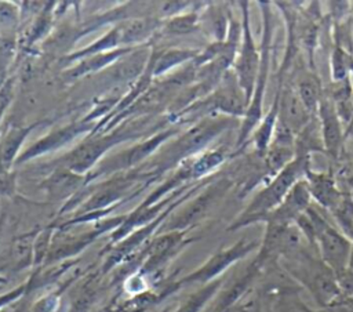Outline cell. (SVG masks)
<instances>
[{"instance_id": "1", "label": "cell", "mask_w": 353, "mask_h": 312, "mask_svg": "<svg viewBox=\"0 0 353 312\" xmlns=\"http://www.w3.org/2000/svg\"><path fill=\"white\" fill-rule=\"evenodd\" d=\"M283 271L296 283L305 287L314 302L328 306L342 297L336 275L317 254V250L306 244L301 250L283 257L277 262Z\"/></svg>"}, {"instance_id": "2", "label": "cell", "mask_w": 353, "mask_h": 312, "mask_svg": "<svg viewBox=\"0 0 353 312\" xmlns=\"http://www.w3.org/2000/svg\"><path fill=\"white\" fill-rule=\"evenodd\" d=\"M312 156H295L280 173H277L269 182H266L250 200L247 207L230 224L229 231H237L244 226L258 224L273 211L287 196L290 189L303 178Z\"/></svg>"}, {"instance_id": "3", "label": "cell", "mask_w": 353, "mask_h": 312, "mask_svg": "<svg viewBox=\"0 0 353 312\" xmlns=\"http://www.w3.org/2000/svg\"><path fill=\"white\" fill-rule=\"evenodd\" d=\"M261 15H262V36L259 43V66L255 79L254 92L251 101L248 104L247 112L240 123V130L237 135L236 148H241L248 144L250 137L252 135L254 130L259 124L261 119L263 117V99L266 84L270 73L272 65V51H273V36H274V21H273V11L270 1H258L256 3Z\"/></svg>"}, {"instance_id": "4", "label": "cell", "mask_w": 353, "mask_h": 312, "mask_svg": "<svg viewBox=\"0 0 353 312\" xmlns=\"http://www.w3.org/2000/svg\"><path fill=\"white\" fill-rule=\"evenodd\" d=\"M241 8V26H243V33H241V40L236 52V58L233 62V72L245 91V95L248 98V104L251 101L252 92H254V86H255V79L258 73V66H259V47L254 41L252 30H251V22H250V3L248 1H241L240 3Z\"/></svg>"}, {"instance_id": "5", "label": "cell", "mask_w": 353, "mask_h": 312, "mask_svg": "<svg viewBox=\"0 0 353 312\" xmlns=\"http://www.w3.org/2000/svg\"><path fill=\"white\" fill-rule=\"evenodd\" d=\"M316 250L321 261L331 268L335 275H339L350 264L353 242L330 220L316 235Z\"/></svg>"}, {"instance_id": "6", "label": "cell", "mask_w": 353, "mask_h": 312, "mask_svg": "<svg viewBox=\"0 0 353 312\" xmlns=\"http://www.w3.org/2000/svg\"><path fill=\"white\" fill-rule=\"evenodd\" d=\"M259 243H261V240L240 239L233 246H229V247L215 253L201 268H199L196 272L190 273L185 280L186 282H200L204 284H207L212 280H216V279H219L218 276L222 275L229 266L244 260L254 250H258Z\"/></svg>"}, {"instance_id": "7", "label": "cell", "mask_w": 353, "mask_h": 312, "mask_svg": "<svg viewBox=\"0 0 353 312\" xmlns=\"http://www.w3.org/2000/svg\"><path fill=\"white\" fill-rule=\"evenodd\" d=\"M317 119L321 128V137L324 144V155L336 163L343 156L345 142H346V128L341 120L332 101L325 95L320 101L317 109Z\"/></svg>"}, {"instance_id": "8", "label": "cell", "mask_w": 353, "mask_h": 312, "mask_svg": "<svg viewBox=\"0 0 353 312\" xmlns=\"http://www.w3.org/2000/svg\"><path fill=\"white\" fill-rule=\"evenodd\" d=\"M279 115L277 120L291 128L295 135L316 116L302 104L290 77H277Z\"/></svg>"}, {"instance_id": "9", "label": "cell", "mask_w": 353, "mask_h": 312, "mask_svg": "<svg viewBox=\"0 0 353 312\" xmlns=\"http://www.w3.org/2000/svg\"><path fill=\"white\" fill-rule=\"evenodd\" d=\"M303 178L307 184L312 202L325 211H330L345 192L331 168L327 171L314 170L312 162L307 164Z\"/></svg>"}, {"instance_id": "10", "label": "cell", "mask_w": 353, "mask_h": 312, "mask_svg": "<svg viewBox=\"0 0 353 312\" xmlns=\"http://www.w3.org/2000/svg\"><path fill=\"white\" fill-rule=\"evenodd\" d=\"M312 203L307 184L305 178H302L290 189L283 202L263 218L262 224H292L310 207Z\"/></svg>"}, {"instance_id": "11", "label": "cell", "mask_w": 353, "mask_h": 312, "mask_svg": "<svg viewBox=\"0 0 353 312\" xmlns=\"http://www.w3.org/2000/svg\"><path fill=\"white\" fill-rule=\"evenodd\" d=\"M210 102L226 116L244 117L248 108V98L233 70H228L222 76V81Z\"/></svg>"}, {"instance_id": "12", "label": "cell", "mask_w": 353, "mask_h": 312, "mask_svg": "<svg viewBox=\"0 0 353 312\" xmlns=\"http://www.w3.org/2000/svg\"><path fill=\"white\" fill-rule=\"evenodd\" d=\"M285 77L291 79L305 108L310 113L316 115L320 101L324 97V87L320 76L316 73V69H310L309 66H306L302 68L299 72L291 70V73Z\"/></svg>"}, {"instance_id": "13", "label": "cell", "mask_w": 353, "mask_h": 312, "mask_svg": "<svg viewBox=\"0 0 353 312\" xmlns=\"http://www.w3.org/2000/svg\"><path fill=\"white\" fill-rule=\"evenodd\" d=\"M277 115H279V92L276 90L269 109L266 110V113L261 119L259 124L254 130L252 135L250 137L248 142L251 144L254 153H256L259 156H263L266 153V150L272 142V138H273Z\"/></svg>"}, {"instance_id": "14", "label": "cell", "mask_w": 353, "mask_h": 312, "mask_svg": "<svg viewBox=\"0 0 353 312\" xmlns=\"http://www.w3.org/2000/svg\"><path fill=\"white\" fill-rule=\"evenodd\" d=\"M314 152L324 153V144L317 115L295 137L296 156H312Z\"/></svg>"}, {"instance_id": "15", "label": "cell", "mask_w": 353, "mask_h": 312, "mask_svg": "<svg viewBox=\"0 0 353 312\" xmlns=\"http://www.w3.org/2000/svg\"><path fill=\"white\" fill-rule=\"evenodd\" d=\"M332 224L350 240L353 239V193L343 192L338 203L327 211Z\"/></svg>"}, {"instance_id": "16", "label": "cell", "mask_w": 353, "mask_h": 312, "mask_svg": "<svg viewBox=\"0 0 353 312\" xmlns=\"http://www.w3.org/2000/svg\"><path fill=\"white\" fill-rule=\"evenodd\" d=\"M353 72V52L334 46L330 55V75L332 83L342 81Z\"/></svg>"}, {"instance_id": "17", "label": "cell", "mask_w": 353, "mask_h": 312, "mask_svg": "<svg viewBox=\"0 0 353 312\" xmlns=\"http://www.w3.org/2000/svg\"><path fill=\"white\" fill-rule=\"evenodd\" d=\"M222 279L212 280L207 284H204L200 290L193 293L178 309L176 312H201L204 306L212 300V297L216 294L219 287L222 286Z\"/></svg>"}, {"instance_id": "18", "label": "cell", "mask_w": 353, "mask_h": 312, "mask_svg": "<svg viewBox=\"0 0 353 312\" xmlns=\"http://www.w3.org/2000/svg\"><path fill=\"white\" fill-rule=\"evenodd\" d=\"M25 133L26 131H23V130H14L4 139V142L0 148V166L3 168L7 167L10 164V162L12 160V157L15 155V150L18 149Z\"/></svg>"}, {"instance_id": "19", "label": "cell", "mask_w": 353, "mask_h": 312, "mask_svg": "<svg viewBox=\"0 0 353 312\" xmlns=\"http://www.w3.org/2000/svg\"><path fill=\"white\" fill-rule=\"evenodd\" d=\"M276 312H313V311H309L303 304L288 300V297H287V298L279 300Z\"/></svg>"}, {"instance_id": "20", "label": "cell", "mask_w": 353, "mask_h": 312, "mask_svg": "<svg viewBox=\"0 0 353 312\" xmlns=\"http://www.w3.org/2000/svg\"><path fill=\"white\" fill-rule=\"evenodd\" d=\"M57 301L54 300V297H47L44 300H41L40 302H37L33 308L32 312H52L55 308Z\"/></svg>"}, {"instance_id": "21", "label": "cell", "mask_w": 353, "mask_h": 312, "mask_svg": "<svg viewBox=\"0 0 353 312\" xmlns=\"http://www.w3.org/2000/svg\"><path fill=\"white\" fill-rule=\"evenodd\" d=\"M21 293H22V289H18V290H14V291H11V293H8V294H6V295H1V297H0V309H3L4 305H7V304L11 302L12 300H15Z\"/></svg>"}, {"instance_id": "22", "label": "cell", "mask_w": 353, "mask_h": 312, "mask_svg": "<svg viewBox=\"0 0 353 312\" xmlns=\"http://www.w3.org/2000/svg\"><path fill=\"white\" fill-rule=\"evenodd\" d=\"M0 312H10V311L6 309V308H3V309H0Z\"/></svg>"}, {"instance_id": "23", "label": "cell", "mask_w": 353, "mask_h": 312, "mask_svg": "<svg viewBox=\"0 0 353 312\" xmlns=\"http://www.w3.org/2000/svg\"><path fill=\"white\" fill-rule=\"evenodd\" d=\"M352 133H353V128H352Z\"/></svg>"}, {"instance_id": "24", "label": "cell", "mask_w": 353, "mask_h": 312, "mask_svg": "<svg viewBox=\"0 0 353 312\" xmlns=\"http://www.w3.org/2000/svg\"><path fill=\"white\" fill-rule=\"evenodd\" d=\"M352 242H353V239H352Z\"/></svg>"}]
</instances>
